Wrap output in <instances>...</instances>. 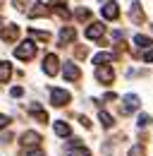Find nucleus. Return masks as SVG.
Returning <instances> with one entry per match:
<instances>
[{"label":"nucleus","instance_id":"obj_1","mask_svg":"<svg viewBox=\"0 0 153 156\" xmlns=\"http://www.w3.org/2000/svg\"><path fill=\"white\" fill-rule=\"evenodd\" d=\"M15 55H17L19 60H31L36 55V46H34L31 41H22L17 48H15Z\"/></svg>","mask_w":153,"mask_h":156},{"label":"nucleus","instance_id":"obj_2","mask_svg":"<svg viewBox=\"0 0 153 156\" xmlns=\"http://www.w3.org/2000/svg\"><path fill=\"white\" fill-rule=\"evenodd\" d=\"M70 91H65V89H57V87H53L50 89V103L55 106V108H60V106H67L70 103Z\"/></svg>","mask_w":153,"mask_h":156},{"label":"nucleus","instance_id":"obj_3","mask_svg":"<svg viewBox=\"0 0 153 156\" xmlns=\"http://www.w3.org/2000/svg\"><path fill=\"white\" fill-rule=\"evenodd\" d=\"M122 103H124V108H122V115H129L132 111H136V108L141 106V98L136 96V94H124V96H122Z\"/></svg>","mask_w":153,"mask_h":156},{"label":"nucleus","instance_id":"obj_4","mask_svg":"<svg viewBox=\"0 0 153 156\" xmlns=\"http://www.w3.org/2000/svg\"><path fill=\"white\" fill-rule=\"evenodd\" d=\"M57 65H60V60H57L55 53H48V55L43 58V70H46L48 77H55L57 75Z\"/></svg>","mask_w":153,"mask_h":156},{"label":"nucleus","instance_id":"obj_5","mask_svg":"<svg viewBox=\"0 0 153 156\" xmlns=\"http://www.w3.org/2000/svg\"><path fill=\"white\" fill-rule=\"evenodd\" d=\"M100 15H103V20H117V15H120V5H117L115 0H108V2L100 7Z\"/></svg>","mask_w":153,"mask_h":156},{"label":"nucleus","instance_id":"obj_6","mask_svg":"<svg viewBox=\"0 0 153 156\" xmlns=\"http://www.w3.org/2000/svg\"><path fill=\"white\" fill-rule=\"evenodd\" d=\"M96 79L103 82V84H113V79H115L113 67H110V65H100V67L96 70Z\"/></svg>","mask_w":153,"mask_h":156},{"label":"nucleus","instance_id":"obj_7","mask_svg":"<svg viewBox=\"0 0 153 156\" xmlns=\"http://www.w3.org/2000/svg\"><path fill=\"white\" fill-rule=\"evenodd\" d=\"M22 144L24 147H29V149H36L38 144H41V135L38 132H34V130H29V132H22Z\"/></svg>","mask_w":153,"mask_h":156},{"label":"nucleus","instance_id":"obj_8","mask_svg":"<svg viewBox=\"0 0 153 156\" xmlns=\"http://www.w3.org/2000/svg\"><path fill=\"white\" fill-rule=\"evenodd\" d=\"M62 75H65V79H70V82H76V79L81 77V70H79V65H74V62H65Z\"/></svg>","mask_w":153,"mask_h":156},{"label":"nucleus","instance_id":"obj_9","mask_svg":"<svg viewBox=\"0 0 153 156\" xmlns=\"http://www.w3.org/2000/svg\"><path fill=\"white\" fill-rule=\"evenodd\" d=\"M105 34V27L100 24V22H93V24H89V29H86V39H100Z\"/></svg>","mask_w":153,"mask_h":156},{"label":"nucleus","instance_id":"obj_10","mask_svg":"<svg viewBox=\"0 0 153 156\" xmlns=\"http://www.w3.org/2000/svg\"><path fill=\"white\" fill-rule=\"evenodd\" d=\"M17 36H19V27L17 24H7V29H2V34H0L2 41H17Z\"/></svg>","mask_w":153,"mask_h":156},{"label":"nucleus","instance_id":"obj_11","mask_svg":"<svg viewBox=\"0 0 153 156\" xmlns=\"http://www.w3.org/2000/svg\"><path fill=\"white\" fill-rule=\"evenodd\" d=\"M26 111H29L34 118H38L41 122H48V113H46V111H43L38 103H29V108H26Z\"/></svg>","mask_w":153,"mask_h":156},{"label":"nucleus","instance_id":"obj_12","mask_svg":"<svg viewBox=\"0 0 153 156\" xmlns=\"http://www.w3.org/2000/svg\"><path fill=\"white\" fill-rule=\"evenodd\" d=\"M74 36H76V31L72 27H62V29H60V43H62V46H65V43H72Z\"/></svg>","mask_w":153,"mask_h":156},{"label":"nucleus","instance_id":"obj_13","mask_svg":"<svg viewBox=\"0 0 153 156\" xmlns=\"http://www.w3.org/2000/svg\"><path fill=\"white\" fill-rule=\"evenodd\" d=\"M43 15H48V7H46V2H36V5H31V10H29V17H31V20L43 17Z\"/></svg>","mask_w":153,"mask_h":156},{"label":"nucleus","instance_id":"obj_14","mask_svg":"<svg viewBox=\"0 0 153 156\" xmlns=\"http://www.w3.org/2000/svg\"><path fill=\"white\" fill-rule=\"evenodd\" d=\"M129 17H132V22H136V24H141V22H144V10H141V5H139V2H132Z\"/></svg>","mask_w":153,"mask_h":156},{"label":"nucleus","instance_id":"obj_15","mask_svg":"<svg viewBox=\"0 0 153 156\" xmlns=\"http://www.w3.org/2000/svg\"><path fill=\"white\" fill-rule=\"evenodd\" d=\"M53 130H55V135H60V137H70V125L65 122V120H55V125H53Z\"/></svg>","mask_w":153,"mask_h":156},{"label":"nucleus","instance_id":"obj_16","mask_svg":"<svg viewBox=\"0 0 153 156\" xmlns=\"http://www.w3.org/2000/svg\"><path fill=\"white\" fill-rule=\"evenodd\" d=\"M113 60H115L113 53H96L93 55V62L98 65V67H100V65H108V62H113Z\"/></svg>","mask_w":153,"mask_h":156},{"label":"nucleus","instance_id":"obj_17","mask_svg":"<svg viewBox=\"0 0 153 156\" xmlns=\"http://www.w3.org/2000/svg\"><path fill=\"white\" fill-rule=\"evenodd\" d=\"M67 156H91V151L84 144H79V147H67Z\"/></svg>","mask_w":153,"mask_h":156},{"label":"nucleus","instance_id":"obj_18","mask_svg":"<svg viewBox=\"0 0 153 156\" xmlns=\"http://www.w3.org/2000/svg\"><path fill=\"white\" fill-rule=\"evenodd\" d=\"M12 75V67H10V62L7 60H0V82H7Z\"/></svg>","mask_w":153,"mask_h":156},{"label":"nucleus","instance_id":"obj_19","mask_svg":"<svg viewBox=\"0 0 153 156\" xmlns=\"http://www.w3.org/2000/svg\"><path fill=\"white\" fill-rule=\"evenodd\" d=\"M98 120H100V125H103V127H113V125H115L113 115H110V113H105V111H100V113H98Z\"/></svg>","mask_w":153,"mask_h":156},{"label":"nucleus","instance_id":"obj_20","mask_svg":"<svg viewBox=\"0 0 153 156\" xmlns=\"http://www.w3.org/2000/svg\"><path fill=\"white\" fill-rule=\"evenodd\" d=\"M29 36H31V39H36V41H43V43L50 39V34H48V31H38V29H29Z\"/></svg>","mask_w":153,"mask_h":156},{"label":"nucleus","instance_id":"obj_21","mask_svg":"<svg viewBox=\"0 0 153 156\" xmlns=\"http://www.w3.org/2000/svg\"><path fill=\"white\" fill-rule=\"evenodd\" d=\"M134 43H136V46H141V48H148V46H151V39H148V36L136 34V36H134Z\"/></svg>","mask_w":153,"mask_h":156},{"label":"nucleus","instance_id":"obj_22","mask_svg":"<svg viewBox=\"0 0 153 156\" xmlns=\"http://www.w3.org/2000/svg\"><path fill=\"white\" fill-rule=\"evenodd\" d=\"M136 122H139V127H148V125H151V115H146V113H139Z\"/></svg>","mask_w":153,"mask_h":156},{"label":"nucleus","instance_id":"obj_23","mask_svg":"<svg viewBox=\"0 0 153 156\" xmlns=\"http://www.w3.org/2000/svg\"><path fill=\"white\" fill-rule=\"evenodd\" d=\"M12 5H15L17 10H26V7H29V0H12Z\"/></svg>","mask_w":153,"mask_h":156},{"label":"nucleus","instance_id":"obj_24","mask_svg":"<svg viewBox=\"0 0 153 156\" xmlns=\"http://www.w3.org/2000/svg\"><path fill=\"white\" fill-rule=\"evenodd\" d=\"M76 17H79V20H89V10H86V7H79V10H76Z\"/></svg>","mask_w":153,"mask_h":156},{"label":"nucleus","instance_id":"obj_25","mask_svg":"<svg viewBox=\"0 0 153 156\" xmlns=\"http://www.w3.org/2000/svg\"><path fill=\"white\" fill-rule=\"evenodd\" d=\"M129 156H144V149L136 144V147H132V149H129Z\"/></svg>","mask_w":153,"mask_h":156},{"label":"nucleus","instance_id":"obj_26","mask_svg":"<svg viewBox=\"0 0 153 156\" xmlns=\"http://www.w3.org/2000/svg\"><path fill=\"white\" fill-rule=\"evenodd\" d=\"M24 156H43V151H41V149H29V151H24Z\"/></svg>","mask_w":153,"mask_h":156},{"label":"nucleus","instance_id":"obj_27","mask_svg":"<svg viewBox=\"0 0 153 156\" xmlns=\"http://www.w3.org/2000/svg\"><path fill=\"white\" fill-rule=\"evenodd\" d=\"M10 94H12V96H22V94H24V89H22V87H12V91H10Z\"/></svg>","mask_w":153,"mask_h":156},{"label":"nucleus","instance_id":"obj_28","mask_svg":"<svg viewBox=\"0 0 153 156\" xmlns=\"http://www.w3.org/2000/svg\"><path fill=\"white\" fill-rule=\"evenodd\" d=\"M79 122H81L84 127H91V122H89V118H86V115H79Z\"/></svg>","mask_w":153,"mask_h":156},{"label":"nucleus","instance_id":"obj_29","mask_svg":"<svg viewBox=\"0 0 153 156\" xmlns=\"http://www.w3.org/2000/svg\"><path fill=\"white\" fill-rule=\"evenodd\" d=\"M144 60H146V62H153V51H146V53H144Z\"/></svg>","mask_w":153,"mask_h":156},{"label":"nucleus","instance_id":"obj_30","mask_svg":"<svg viewBox=\"0 0 153 156\" xmlns=\"http://www.w3.org/2000/svg\"><path fill=\"white\" fill-rule=\"evenodd\" d=\"M7 122H10V118H7V115H0V130H2Z\"/></svg>","mask_w":153,"mask_h":156},{"label":"nucleus","instance_id":"obj_31","mask_svg":"<svg viewBox=\"0 0 153 156\" xmlns=\"http://www.w3.org/2000/svg\"><path fill=\"white\" fill-rule=\"evenodd\" d=\"M50 2H57V0H50Z\"/></svg>","mask_w":153,"mask_h":156},{"label":"nucleus","instance_id":"obj_32","mask_svg":"<svg viewBox=\"0 0 153 156\" xmlns=\"http://www.w3.org/2000/svg\"><path fill=\"white\" fill-rule=\"evenodd\" d=\"M0 5H2V0H0Z\"/></svg>","mask_w":153,"mask_h":156}]
</instances>
